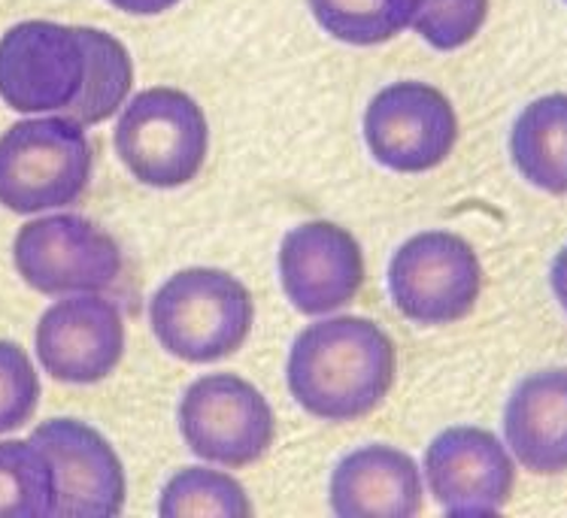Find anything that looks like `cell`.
Wrapping results in <instances>:
<instances>
[{"mask_svg":"<svg viewBox=\"0 0 567 518\" xmlns=\"http://www.w3.org/2000/svg\"><path fill=\"white\" fill-rule=\"evenodd\" d=\"M176 422L192 455L228 470L258 464L277 439V418L267 397L234 373H209L192 382Z\"/></svg>","mask_w":567,"mask_h":518,"instance_id":"cell-5","label":"cell"},{"mask_svg":"<svg viewBox=\"0 0 567 518\" xmlns=\"http://www.w3.org/2000/svg\"><path fill=\"white\" fill-rule=\"evenodd\" d=\"M37 358L52 380L94 385L125 355V315L97 294H64L37 322Z\"/></svg>","mask_w":567,"mask_h":518,"instance_id":"cell-11","label":"cell"},{"mask_svg":"<svg viewBox=\"0 0 567 518\" xmlns=\"http://www.w3.org/2000/svg\"><path fill=\"white\" fill-rule=\"evenodd\" d=\"M398 376V349L364 315H337L303 328L286 364L291 397L322 422H359L389 397Z\"/></svg>","mask_w":567,"mask_h":518,"instance_id":"cell-1","label":"cell"},{"mask_svg":"<svg viewBox=\"0 0 567 518\" xmlns=\"http://www.w3.org/2000/svg\"><path fill=\"white\" fill-rule=\"evenodd\" d=\"M279 286L301 315H328L349 307L364 286L359 240L334 221H307L291 228L277 255Z\"/></svg>","mask_w":567,"mask_h":518,"instance_id":"cell-13","label":"cell"},{"mask_svg":"<svg viewBox=\"0 0 567 518\" xmlns=\"http://www.w3.org/2000/svg\"><path fill=\"white\" fill-rule=\"evenodd\" d=\"M82 37L89 49V76L80 101L64 115L76 125L94 127L127 104L134 85V61L127 55L125 43L101 28H82Z\"/></svg>","mask_w":567,"mask_h":518,"instance_id":"cell-17","label":"cell"},{"mask_svg":"<svg viewBox=\"0 0 567 518\" xmlns=\"http://www.w3.org/2000/svg\"><path fill=\"white\" fill-rule=\"evenodd\" d=\"M55 516V473L31 439H0V518Z\"/></svg>","mask_w":567,"mask_h":518,"instance_id":"cell-18","label":"cell"},{"mask_svg":"<svg viewBox=\"0 0 567 518\" xmlns=\"http://www.w3.org/2000/svg\"><path fill=\"white\" fill-rule=\"evenodd\" d=\"M328 504L337 518H413L425 507V479L413 455L361 446L337 460Z\"/></svg>","mask_w":567,"mask_h":518,"instance_id":"cell-14","label":"cell"},{"mask_svg":"<svg viewBox=\"0 0 567 518\" xmlns=\"http://www.w3.org/2000/svg\"><path fill=\"white\" fill-rule=\"evenodd\" d=\"M364 139L382 167L429 173L455 149L458 113L450 97L429 82H392L373 94L364 110Z\"/></svg>","mask_w":567,"mask_h":518,"instance_id":"cell-9","label":"cell"},{"mask_svg":"<svg viewBox=\"0 0 567 518\" xmlns=\"http://www.w3.org/2000/svg\"><path fill=\"white\" fill-rule=\"evenodd\" d=\"M150 324L167 355L213 364L244 349L252 334L255 303L249 288L228 270L188 267L152 294Z\"/></svg>","mask_w":567,"mask_h":518,"instance_id":"cell-2","label":"cell"},{"mask_svg":"<svg viewBox=\"0 0 567 518\" xmlns=\"http://www.w3.org/2000/svg\"><path fill=\"white\" fill-rule=\"evenodd\" d=\"M106 3H113V10H122L127 15H162L183 0H106Z\"/></svg>","mask_w":567,"mask_h":518,"instance_id":"cell-23","label":"cell"},{"mask_svg":"<svg viewBox=\"0 0 567 518\" xmlns=\"http://www.w3.org/2000/svg\"><path fill=\"white\" fill-rule=\"evenodd\" d=\"M394 310L413 324L443 328L467 319L483 294V261L452 230H422L392 255Z\"/></svg>","mask_w":567,"mask_h":518,"instance_id":"cell-6","label":"cell"},{"mask_svg":"<svg viewBox=\"0 0 567 518\" xmlns=\"http://www.w3.org/2000/svg\"><path fill=\"white\" fill-rule=\"evenodd\" d=\"M509 158L528 185L546 195H567V94L537 97L516 115Z\"/></svg>","mask_w":567,"mask_h":518,"instance_id":"cell-16","label":"cell"},{"mask_svg":"<svg viewBox=\"0 0 567 518\" xmlns=\"http://www.w3.org/2000/svg\"><path fill=\"white\" fill-rule=\"evenodd\" d=\"M422 479L446 516H498L516 488V458L486 427L455 425L431 439Z\"/></svg>","mask_w":567,"mask_h":518,"instance_id":"cell-10","label":"cell"},{"mask_svg":"<svg viewBox=\"0 0 567 518\" xmlns=\"http://www.w3.org/2000/svg\"><path fill=\"white\" fill-rule=\"evenodd\" d=\"M158 512L164 518H249L255 512L246 488L231 473L209 470V467H186L167 479Z\"/></svg>","mask_w":567,"mask_h":518,"instance_id":"cell-19","label":"cell"},{"mask_svg":"<svg viewBox=\"0 0 567 518\" xmlns=\"http://www.w3.org/2000/svg\"><path fill=\"white\" fill-rule=\"evenodd\" d=\"M89 76V49L76 24H12L0 37V101L24 115H64L80 101Z\"/></svg>","mask_w":567,"mask_h":518,"instance_id":"cell-7","label":"cell"},{"mask_svg":"<svg viewBox=\"0 0 567 518\" xmlns=\"http://www.w3.org/2000/svg\"><path fill=\"white\" fill-rule=\"evenodd\" d=\"M549 286L556 294L558 307L567 312V246H561V252L553 258V270H549Z\"/></svg>","mask_w":567,"mask_h":518,"instance_id":"cell-24","label":"cell"},{"mask_svg":"<svg viewBox=\"0 0 567 518\" xmlns=\"http://www.w3.org/2000/svg\"><path fill=\"white\" fill-rule=\"evenodd\" d=\"M488 7H492L488 0H416L410 28L431 49L455 52L483 31Z\"/></svg>","mask_w":567,"mask_h":518,"instance_id":"cell-21","label":"cell"},{"mask_svg":"<svg viewBox=\"0 0 567 518\" xmlns=\"http://www.w3.org/2000/svg\"><path fill=\"white\" fill-rule=\"evenodd\" d=\"M40 403V376L19 343L0 340V434L24 427Z\"/></svg>","mask_w":567,"mask_h":518,"instance_id":"cell-22","label":"cell"},{"mask_svg":"<svg viewBox=\"0 0 567 518\" xmlns=\"http://www.w3.org/2000/svg\"><path fill=\"white\" fill-rule=\"evenodd\" d=\"M565 3H567V0H565Z\"/></svg>","mask_w":567,"mask_h":518,"instance_id":"cell-25","label":"cell"},{"mask_svg":"<svg viewBox=\"0 0 567 518\" xmlns=\"http://www.w3.org/2000/svg\"><path fill=\"white\" fill-rule=\"evenodd\" d=\"M12 265L47 298L97 294L122 277L118 242L82 216H47L19 228L12 242Z\"/></svg>","mask_w":567,"mask_h":518,"instance_id":"cell-8","label":"cell"},{"mask_svg":"<svg viewBox=\"0 0 567 518\" xmlns=\"http://www.w3.org/2000/svg\"><path fill=\"white\" fill-rule=\"evenodd\" d=\"M31 443L47 452L55 473V516H122L127 495L125 467L101 431L80 418H49L34 427Z\"/></svg>","mask_w":567,"mask_h":518,"instance_id":"cell-12","label":"cell"},{"mask_svg":"<svg viewBox=\"0 0 567 518\" xmlns=\"http://www.w3.org/2000/svg\"><path fill=\"white\" fill-rule=\"evenodd\" d=\"M116 152L137 183L179 188L204 170L209 155L207 115L179 89H146L122 106Z\"/></svg>","mask_w":567,"mask_h":518,"instance_id":"cell-4","label":"cell"},{"mask_svg":"<svg viewBox=\"0 0 567 518\" xmlns=\"http://www.w3.org/2000/svg\"><path fill=\"white\" fill-rule=\"evenodd\" d=\"M316 22L349 46H380L413 22L416 0H307Z\"/></svg>","mask_w":567,"mask_h":518,"instance_id":"cell-20","label":"cell"},{"mask_svg":"<svg viewBox=\"0 0 567 518\" xmlns=\"http://www.w3.org/2000/svg\"><path fill=\"white\" fill-rule=\"evenodd\" d=\"M85 127L68 115L24 118L0 134V207L19 216L80 204L92 183Z\"/></svg>","mask_w":567,"mask_h":518,"instance_id":"cell-3","label":"cell"},{"mask_svg":"<svg viewBox=\"0 0 567 518\" xmlns=\"http://www.w3.org/2000/svg\"><path fill=\"white\" fill-rule=\"evenodd\" d=\"M504 443L534 476L567 473V367L537 370L504 406Z\"/></svg>","mask_w":567,"mask_h":518,"instance_id":"cell-15","label":"cell"}]
</instances>
